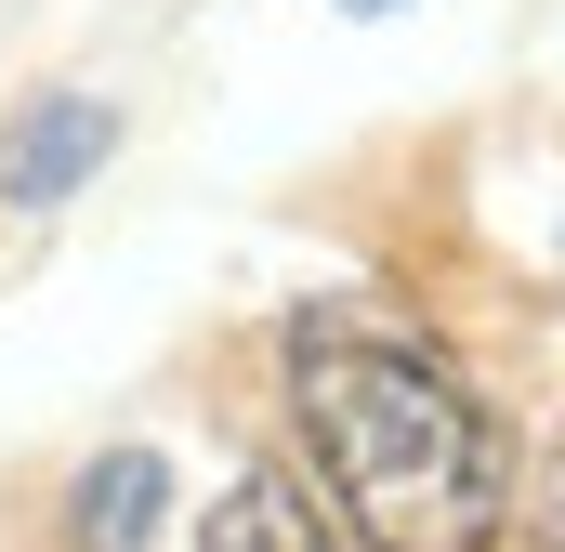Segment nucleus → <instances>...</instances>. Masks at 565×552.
I'll list each match as a JSON object with an SVG mask.
<instances>
[{"instance_id":"39448f33","label":"nucleus","mask_w":565,"mask_h":552,"mask_svg":"<svg viewBox=\"0 0 565 552\" xmlns=\"http://www.w3.org/2000/svg\"><path fill=\"white\" fill-rule=\"evenodd\" d=\"M500 552H565V460L540 474V487L513 474V527H500Z\"/></svg>"},{"instance_id":"f257e3e1","label":"nucleus","mask_w":565,"mask_h":552,"mask_svg":"<svg viewBox=\"0 0 565 552\" xmlns=\"http://www.w3.org/2000/svg\"><path fill=\"white\" fill-rule=\"evenodd\" d=\"M289 421L316 447V487L342 500V527L369 552H500L513 447L447 355L369 329V316H302L289 329Z\"/></svg>"},{"instance_id":"f03ea898","label":"nucleus","mask_w":565,"mask_h":552,"mask_svg":"<svg viewBox=\"0 0 565 552\" xmlns=\"http://www.w3.org/2000/svg\"><path fill=\"white\" fill-rule=\"evenodd\" d=\"M106 145H119V119H106L93 93H53V106H26V119L0 132V198H13V211H53V198H79V184L106 171Z\"/></svg>"},{"instance_id":"7ed1b4c3","label":"nucleus","mask_w":565,"mask_h":552,"mask_svg":"<svg viewBox=\"0 0 565 552\" xmlns=\"http://www.w3.org/2000/svg\"><path fill=\"white\" fill-rule=\"evenodd\" d=\"M198 552H342V540L316 527V500H302L289 474H237V487L211 500V527H198Z\"/></svg>"},{"instance_id":"20e7f679","label":"nucleus","mask_w":565,"mask_h":552,"mask_svg":"<svg viewBox=\"0 0 565 552\" xmlns=\"http://www.w3.org/2000/svg\"><path fill=\"white\" fill-rule=\"evenodd\" d=\"M158 500H171V460H158V447H119V460H93V474H79V540H93V552H145Z\"/></svg>"},{"instance_id":"423d86ee","label":"nucleus","mask_w":565,"mask_h":552,"mask_svg":"<svg viewBox=\"0 0 565 552\" xmlns=\"http://www.w3.org/2000/svg\"><path fill=\"white\" fill-rule=\"evenodd\" d=\"M355 13H395V0H355Z\"/></svg>"}]
</instances>
